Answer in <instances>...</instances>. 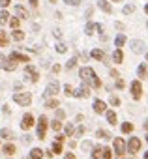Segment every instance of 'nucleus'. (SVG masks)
<instances>
[{"label":"nucleus","instance_id":"obj_1","mask_svg":"<svg viewBox=\"0 0 148 159\" xmlns=\"http://www.w3.org/2000/svg\"><path fill=\"white\" fill-rule=\"evenodd\" d=\"M79 77L83 79V83H85V84H90V86H94V88H99V86H101V81L96 77V71H94L92 67H88V66L81 67Z\"/></svg>","mask_w":148,"mask_h":159},{"label":"nucleus","instance_id":"obj_2","mask_svg":"<svg viewBox=\"0 0 148 159\" xmlns=\"http://www.w3.org/2000/svg\"><path fill=\"white\" fill-rule=\"evenodd\" d=\"M13 101H15L17 105H21V107H28L30 101H32V96H30L28 92H15V94H13Z\"/></svg>","mask_w":148,"mask_h":159},{"label":"nucleus","instance_id":"obj_3","mask_svg":"<svg viewBox=\"0 0 148 159\" xmlns=\"http://www.w3.org/2000/svg\"><path fill=\"white\" fill-rule=\"evenodd\" d=\"M114 153L118 155V157H124V153L127 152V142L124 140V139H120V137H116L114 139Z\"/></svg>","mask_w":148,"mask_h":159},{"label":"nucleus","instance_id":"obj_4","mask_svg":"<svg viewBox=\"0 0 148 159\" xmlns=\"http://www.w3.org/2000/svg\"><path fill=\"white\" fill-rule=\"evenodd\" d=\"M141 96H142V84H141V81H133L131 83V98L135 101H139Z\"/></svg>","mask_w":148,"mask_h":159},{"label":"nucleus","instance_id":"obj_5","mask_svg":"<svg viewBox=\"0 0 148 159\" xmlns=\"http://www.w3.org/2000/svg\"><path fill=\"white\" fill-rule=\"evenodd\" d=\"M45 133H47V116H39L38 120V139H45Z\"/></svg>","mask_w":148,"mask_h":159},{"label":"nucleus","instance_id":"obj_6","mask_svg":"<svg viewBox=\"0 0 148 159\" xmlns=\"http://www.w3.org/2000/svg\"><path fill=\"white\" fill-rule=\"evenodd\" d=\"M139 150H141V139L139 137H131L127 140V152L129 153H137Z\"/></svg>","mask_w":148,"mask_h":159},{"label":"nucleus","instance_id":"obj_7","mask_svg":"<svg viewBox=\"0 0 148 159\" xmlns=\"http://www.w3.org/2000/svg\"><path fill=\"white\" fill-rule=\"evenodd\" d=\"M25 73L30 77V81H32V83H38V81H39V71H38L34 66H30V64H28V66L25 67Z\"/></svg>","mask_w":148,"mask_h":159},{"label":"nucleus","instance_id":"obj_8","mask_svg":"<svg viewBox=\"0 0 148 159\" xmlns=\"http://www.w3.org/2000/svg\"><path fill=\"white\" fill-rule=\"evenodd\" d=\"M58 90H60V86H58V83L54 81V83H49V84H47V88H45V92H43V94H45L47 98H53V96H56V94H58Z\"/></svg>","mask_w":148,"mask_h":159},{"label":"nucleus","instance_id":"obj_9","mask_svg":"<svg viewBox=\"0 0 148 159\" xmlns=\"http://www.w3.org/2000/svg\"><path fill=\"white\" fill-rule=\"evenodd\" d=\"M129 47H131V51H133L135 54H141V52L144 51V43H142L141 39H131V41H129Z\"/></svg>","mask_w":148,"mask_h":159},{"label":"nucleus","instance_id":"obj_10","mask_svg":"<svg viewBox=\"0 0 148 159\" xmlns=\"http://www.w3.org/2000/svg\"><path fill=\"white\" fill-rule=\"evenodd\" d=\"M32 125H34V116L26 112V114L23 116V120H21V127H23V129H30Z\"/></svg>","mask_w":148,"mask_h":159},{"label":"nucleus","instance_id":"obj_11","mask_svg":"<svg viewBox=\"0 0 148 159\" xmlns=\"http://www.w3.org/2000/svg\"><path fill=\"white\" fill-rule=\"evenodd\" d=\"M88 96H90L88 84H83V86H79V88L75 90V98H88Z\"/></svg>","mask_w":148,"mask_h":159},{"label":"nucleus","instance_id":"obj_12","mask_svg":"<svg viewBox=\"0 0 148 159\" xmlns=\"http://www.w3.org/2000/svg\"><path fill=\"white\" fill-rule=\"evenodd\" d=\"M94 112H98V114L107 112V105H105L101 99H96V101H94Z\"/></svg>","mask_w":148,"mask_h":159},{"label":"nucleus","instance_id":"obj_13","mask_svg":"<svg viewBox=\"0 0 148 159\" xmlns=\"http://www.w3.org/2000/svg\"><path fill=\"white\" fill-rule=\"evenodd\" d=\"M98 6H99V10H103L105 13H113V6H111L109 0H98Z\"/></svg>","mask_w":148,"mask_h":159},{"label":"nucleus","instance_id":"obj_14","mask_svg":"<svg viewBox=\"0 0 148 159\" xmlns=\"http://www.w3.org/2000/svg\"><path fill=\"white\" fill-rule=\"evenodd\" d=\"M10 58H13V60H17V62H30V58H28L26 54H23V52H17V51H13V52L10 54Z\"/></svg>","mask_w":148,"mask_h":159},{"label":"nucleus","instance_id":"obj_15","mask_svg":"<svg viewBox=\"0 0 148 159\" xmlns=\"http://www.w3.org/2000/svg\"><path fill=\"white\" fill-rule=\"evenodd\" d=\"M45 155V152L41 150V148H34V150H30V153H28V159H41Z\"/></svg>","mask_w":148,"mask_h":159},{"label":"nucleus","instance_id":"obj_16","mask_svg":"<svg viewBox=\"0 0 148 159\" xmlns=\"http://www.w3.org/2000/svg\"><path fill=\"white\" fill-rule=\"evenodd\" d=\"M92 159H103V146H94L92 148Z\"/></svg>","mask_w":148,"mask_h":159},{"label":"nucleus","instance_id":"obj_17","mask_svg":"<svg viewBox=\"0 0 148 159\" xmlns=\"http://www.w3.org/2000/svg\"><path fill=\"white\" fill-rule=\"evenodd\" d=\"M113 60H114V64H122V62H124V52H122V49H116V51L113 52Z\"/></svg>","mask_w":148,"mask_h":159},{"label":"nucleus","instance_id":"obj_18","mask_svg":"<svg viewBox=\"0 0 148 159\" xmlns=\"http://www.w3.org/2000/svg\"><path fill=\"white\" fill-rule=\"evenodd\" d=\"M105 116H107V122H109L111 125H116L118 118H116V112H114V111H107V112H105Z\"/></svg>","mask_w":148,"mask_h":159},{"label":"nucleus","instance_id":"obj_19","mask_svg":"<svg viewBox=\"0 0 148 159\" xmlns=\"http://www.w3.org/2000/svg\"><path fill=\"white\" fill-rule=\"evenodd\" d=\"M15 13H17L19 19H26V17H28V11H26L23 6H15Z\"/></svg>","mask_w":148,"mask_h":159},{"label":"nucleus","instance_id":"obj_20","mask_svg":"<svg viewBox=\"0 0 148 159\" xmlns=\"http://www.w3.org/2000/svg\"><path fill=\"white\" fill-rule=\"evenodd\" d=\"M137 75H139V79H146V75H148V69H146V64H141V66L137 67Z\"/></svg>","mask_w":148,"mask_h":159},{"label":"nucleus","instance_id":"obj_21","mask_svg":"<svg viewBox=\"0 0 148 159\" xmlns=\"http://www.w3.org/2000/svg\"><path fill=\"white\" fill-rule=\"evenodd\" d=\"M0 137L12 140V139H13V131H12V129H8V127H4V129H0Z\"/></svg>","mask_w":148,"mask_h":159},{"label":"nucleus","instance_id":"obj_22","mask_svg":"<svg viewBox=\"0 0 148 159\" xmlns=\"http://www.w3.org/2000/svg\"><path fill=\"white\" fill-rule=\"evenodd\" d=\"M8 41H10L8 32H6V30H0V47H6V45H8Z\"/></svg>","mask_w":148,"mask_h":159},{"label":"nucleus","instance_id":"obj_23","mask_svg":"<svg viewBox=\"0 0 148 159\" xmlns=\"http://www.w3.org/2000/svg\"><path fill=\"white\" fill-rule=\"evenodd\" d=\"M124 43H126V36H124V34H118V36H116V39H114L116 49H122V47H124Z\"/></svg>","mask_w":148,"mask_h":159},{"label":"nucleus","instance_id":"obj_24","mask_svg":"<svg viewBox=\"0 0 148 159\" xmlns=\"http://www.w3.org/2000/svg\"><path fill=\"white\" fill-rule=\"evenodd\" d=\"M17 67V60H13V58H8V62H6V71H13Z\"/></svg>","mask_w":148,"mask_h":159},{"label":"nucleus","instance_id":"obj_25","mask_svg":"<svg viewBox=\"0 0 148 159\" xmlns=\"http://www.w3.org/2000/svg\"><path fill=\"white\" fill-rule=\"evenodd\" d=\"M120 129H122V133H126V135H127V133H133V124H131V122H124Z\"/></svg>","mask_w":148,"mask_h":159},{"label":"nucleus","instance_id":"obj_26","mask_svg":"<svg viewBox=\"0 0 148 159\" xmlns=\"http://www.w3.org/2000/svg\"><path fill=\"white\" fill-rule=\"evenodd\" d=\"M90 56H92V58H96V60H103V56H105V54H103V51H101V49H94V51L90 52Z\"/></svg>","mask_w":148,"mask_h":159},{"label":"nucleus","instance_id":"obj_27","mask_svg":"<svg viewBox=\"0 0 148 159\" xmlns=\"http://www.w3.org/2000/svg\"><path fill=\"white\" fill-rule=\"evenodd\" d=\"M13 39H15V41H23V39H25V32L19 30V28L13 30Z\"/></svg>","mask_w":148,"mask_h":159},{"label":"nucleus","instance_id":"obj_28","mask_svg":"<svg viewBox=\"0 0 148 159\" xmlns=\"http://www.w3.org/2000/svg\"><path fill=\"white\" fill-rule=\"evenodd\" d=\"M96 137H99V139H111L113 135H111L109 131H105V129H98V131H96Z\"/></svg>","mask_w":148,"mask_h":159},{"label":"nucleus","instance_id":"obj_29","mask_svg":"<svg viewBox=\"0 0 148 159\" xmlns=\"http://www.w3.org/2000/svg\"><path fill=\"white\" fill-rule=\"evenodd\" d=\"M45 107L47 109H56V107H60V103H58V99H47Z\"/></svg>","mask_w":148,"mask_h":159},{"label":"nucleus","instance_id":"obj_30","mask_svg":"<svg viewBox=\"0 0 148 159\" xmlns=\"http://www.w3.org/2000/svg\"><path fill=\"white\" fill-rule=\"evenodd\" d=\"M4 153H6V155H13V153H15V146H13V144H6V146H4Z\"/></svg>","mask_w":148,"mask_h":159},{"label":"nucleus","instance_id":"obj_31","mask_svg":"<svg viewBox=\"0 0 148 159\" xmlns=\"http://www.w3.org/2000/svg\"><path fill=\"white\" fill-rule=\"evenodd\" d=\"M64 94H66L67 98H69V96H75V90H73L71 84H66V86H64Z\"/></svg>","mask_w":148,"mask_h":159},{"label":"nucleus","instance_id":"obj_32","mask_svg":"<svg viewBox=\"0 0 148 159\" xmlns=\"http://www.w3.org/2000/svg\"><path fill=\"white\" fill-rule=\"evenodd\" d=\"M64 131H66V135H67V137H73V133H75V129H73V124H66Z\"/></svg>","mask_w":148,"mask_h":159},{"label":"nucleus","instance_id":"obj_33","mask_svg":"<svg viewBox=\"0 0 148 159\" xmlns=\"http://www.w3.org/2000/svg\"><path fill=\"white\" fill-rule=\"evenodd\" d=\"M51 150H53L54 153H62V142H58V140L53 142V148H51Z\"/></svg>","mask_w":148,"mask_h":159},{"label":"nucleus","instance_id":"obj_34","mask_svg":"<svg viewBox=\"0 0 148 159\" xmlns=\"http://www.w3.org/2000/svg\"><path fill=\"white\" fill-rule=\"evenodd\" d=\"M8 21H10V13H8L6 10H4V11H0V23L4 25V23H8Z\"/></svg>","mask_w":148,"mask_h":159},{"label":"nucleus","instance_id":"obj_35","mask_svg":"<svg viewBox=\"0 0 148 159\" xmlns=\"http://www.w3.org/2000/svg\"><path fill=\"white\" fill-rule=\"evenodd\" d=\"M103 159H113V150L103 146Z\"/></svg>","mask_w":148,"mask_h":159},{"label":"nucleus","instance_id":"obj_36","mask_svg":"<svg viewBox=\"0 0 148 159\" xmlns=\"http://www.w3.org/2000/svg\"><path fill=\"white\" fill-rule=\"evenodd\" d=\"M122 11H124V15H129V13H133V11H135V6H133V4H127V6H124V10H122Z\"/></svg>","mask_w":148,"mask_h":159},{"label":"nucleus","instance_id":"obj_37","mask_svg":"<svg viewBox=\"0 0 148 159\" xmlns=\"http://www.w3.org/2000/svg\"><path fill=\"white\" fill-rule=\"evenodd\" d=\"M19 21H21L19 17H12V19H10V26L17 30V28H19Z\"/></svg>","mask_w":148,"mask_h":159},{"label":"nucleus","instance_id":"obj_38","mask_svg":"<svg viewBox=\"0 0 148 159\" xmlns=\"http://www.w3.org/2000/svg\"><path fill=\"white\" fill-rule=\"evenodd\" d=\"M94 28H98V25H94V23H88V25H86V28H85V32L90 36V34H94Z\"/></svg>","mask_w":148,"mask_h":159},{"label":"nucleus","instance_id":"obj_39","mask_svg":"<svg viewBox=\"0 0 148 159\" xmlns=\"http://www.w3.org/2000/svg\"><path fill=\"white\" fill-rule=\"evenodd\" d=\"M109 103H111L113 107H118V105H120V99H118L116 96H111V98H109Z\"/></svg>","mask_w":148,"mask_h":159},{"label":"nucleus","instance_id":"obj_40","mask_svg":"<svg viewBox=\"0 0 148 159\" xmlns=\"http://www.w3.org/2000/svg\"><path fill=\"white\" fill-rule=\"evenodd\" d=\"M51 127H53V131H60L62 129V124L58 120H54V122H51Z\"/></svg>","mask_w":148,"mask_h":159},{"label":"nucleus","instance_id":"obj_41","mask_svg":"<svg viewBox=\"0 0 148 159\" xmlns=\"http://www.w3.org/2000/svg\"><path fill=\"white\" fill-rule=\"evenodd\" d=\"M75 64H77V58H71L69 62H66V69H71V67H75Z\"/></svg>","mask_w":148,"mask_h":159},{"label":"nucleus","instance_id":"obj_42","mask_svg":"<svg viewBox=\"0 0 148 159\" xmlns=\"http://www.w3.org/2000/svg\"><path fill=\"white\" fill-rule=\"evenodd\" d=\"M64 2H66L67 6H79V4H81V0H64Z\"/></svg>","mask_w":148,"mask_h":159},{"label":"nucleus","instance_id":"obj_43","mask_svg":"<svg viewBox=\"0 0 148 159\" xmlns=\"http://www.w3.org/2000/svg\"><path fill=\"white\" fill-rule=\"evenodd\" d=\"M75 135H77V137L85 135V125H79V127H77V131H75Z\"/></svg>","mask_w":148,"mask_h":159},{"label":"nucleus","instance_id":"obj_44","mask_svg":"<svg viewBox=\"0 0 148 159\" xmlns=\"http://www.w3.org/2000/svg\"><path fill=\"white\" fill-rule=\"evenodd\" d=\"M56 51H58V52H66V45H64V43H58V45H56Z\"/></svg>","mask_w":148,"mask_h":159},{"label":"nucleus","instance_id":"obj_45","mask_svg":"<svg viewBox=\"0 0 148 159\" xmlns=\"http://www.w3.org/2000/svg\"><path fill=\"white\" fill-rule=\"evenodd\" d=\"M83 150H92V144H90L88 140H85V142H83Z\"/></svg>","mask_w":148,"mask_h":159},{"label":"nucleus","instance_id":"obj_46","mask_svg":"<svg viewBox=\"0 0 148 159\" xmlns=\"http://www.w3.org/2000/svg\"><path fill=\"white\" fill-rule=\"evenodd\" d=\"M10 2H12V0H0V6H2V8H8Z\"/></svg>","mask_w":148,"mask_h":159},{"label":"nucleus","instance_id":"obj_47","mask_svg":"<svg viewBox=\"0 0 148 159\" xmlns=\"http://www.w3.org/2000/svg\"><path fill=\"white\" fill-rule=\"evenodd\" d=\"M116 88H124V81H122V79H120V77L116 79Z\"/></svg>","mask_w":148,"mask_h":159},{"label":"nucleus","instance_id":"obj_48","mask_svg":"<svg viewBox=\"0 0 148 159\" xmlns=\"http://www.w3.org/2000/svg\"><path fill=\"white\" fill-rule=\"evenodd\" d=\"M111 77H114V79H118V77H120V73H118L116 69H111Z\"/></svg>","mask_w":148,"mask_h":159},{"label":"nucleus","instance_id":"obj_49","mask_svg":"<svg viewBox=\"0 0 148 159\" xmlns=\"http://www.w3.org/2000/svg\"><path fill=\"white\" fill-rule=\"evenodd\" d=\"M56 116H58V118H64V116H66V112H64L62 109H58V111H56Z\"/></svg>","mask_w":148,"mask_h":159},{"label":"nucleus","instance_id":"obj_50","mask_svg":"<svg viewBox=\"0 0 148 159\" xmlns=\"http://www.w3.org/2000/svg\"><path fill=\"white\" fill-rule=\"evenodd\" d=\"M60 69H62V67H60V66H58V64H54V66H53V73H58V71H60Z\"/></svg>","mask_w":148,"mask_h":159},{"label":"nucleus","instance_id":"obj_51","mask_svg":"<svg viewBox=\"0 0 148 159\" xmlns=\"http://www.w3.org/2000/svg\"><path fill=\"white\" fill-rule=\"evenodd\" d=\"M38 4H39V0H30V6L32 8H38Z\"/></svg>","mask_w":148,"mask_h":159},{"label":"nucleus","instance_id":"obj_52","mask_svg":"<svg viewBox=\"0 0 148 159\" xmlns=\"http://www.w3.org/2000/svg\"><path fill=\"white\" fill-rule=\"evenodd\" d=\"M64 159H75V155L69 152V153H66V155H64Z\"/></svg>","mask_w":148,"mask_h":159},{"label":"nucleus","instance_id":"obj_53","mask_svg":"<svg viewBox=\"0 0 148 159\" xmlns=\"http://www.w3.org/2000/svg\"><path fill=\"white\" fill-rule=\"evenodd\" d=\"M144 129H146V131H148V120H146V122H144Z\"/></svg>","mask_w":148,"mask_h":159},{"label":"nucleus","instance_id":"obj_54","mask_svg":"<svg viewBox=\"0 0 148 159\" xmlns=\"http://www.w3.org/2000/svg\"><path fill=\"white\" fill-rule=\"evenodd\" d=\"M111 2H124V0H111Z\"/></svg>","mask_w":148,"mask_h":159},{"label":"nucleus","instance_id":"obj_55","mask_svg":"<svg viewBox=\"0 0 148 159\" xmlns=\"http://www.w3.org/2000/svg\"><path fill=\"white\" fill-rule=\"evenodd\" d=\"M144 11H146V13H148V4H146V6H144Z\"/></svg>","mask_w":148,"mask_h":159},{"label":"nucleus","instance_id":"obj_56","mask_svg":"<svg viewBox=\"0 0 148 159\" xmlns=\"http://www.w3.org/2000/svg\"><path fill=\"white\" fill-rule=\"evenodd\" d=\"M144 159H148V152H146V153H144Z\"/></svg>","mask_w":148,"mask_h":159},{"label":"nucleus","instance_id":"obj_57","mask_svg":"<svg viewBox=\"0 0 148 159\" xmlns=\"http://www.w3.org/2000/svg\"><path fill=\"white\" fill-rule=\"evenodd\" d=\"M51 2H53V4H54V2H56V0H51Z\"/></svg>","mask_w":148,"mask_h":159},{"label":"nucleus","instance_id":"obj_58","mask_svg":"<svg viewBox=\"0 0 148 159\" xmlns=\"http://www.w3.org/2000/svg\"><path fill=\"white\" fill-rule=\"evenodd\" d=\"M146 62H148V54H146Z\"/></svg>","mask_w":148,"mask_h":159},{"label":"nucleus","instance_id":"obj_59","mask_svg":"<svg viewBox=\"0 0 148 159\" xmlns=\"http://www.w3.org/2000/svg\"><path fill=\"white\" fill-rule=\"evenodd\" d=\"M146 142H148V135H146Z\"/></svg>","mask_w":148,"mask_h":159},{"label":"nucleus","instance_id":"obj_60","mask_svg":"<svg viewBox=\"0 0 148 159\" xmlns=\"http://www.w3.org/2000/svg\"><path fill=\"white\" fill-rule=\"evenodd\" d=\"M146 28H148V23H146Z\"/></svg>","mask_w":148,"mask_h":159}]
</instances>
